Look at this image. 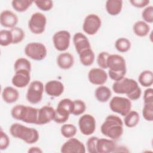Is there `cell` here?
I'll list each match as a JSON object with an SVG mask.
<instances>
[{"label": "cell", "instance_id": "cell-1", "mask_svg": "<svg viewBox=\"0 0 153 153\" xmlns=\"http://www.w3.org/2000/svg\"><path fill=\"white\" fill-rule=\"evenodd\" d=\"M112 90L117 94H126L130 100H137L142 94V90L137 82L125 77L115 81L112 85Z\"/></svg>", "mask_w": 153, "mask_h": 153}, {"label": "cell", "instance_id": "cell-2", "mask_svg": "<svg viewBox=\"0 0 153 153\" xmlns=\"http://www.w3.org/2000/svg\"><path fill=\"white\" fill-rule=\"evenodd\" d=\"M100 131L106 137L112 140H117L123 134V121L118 116L109 115L102 124Z\"/></svg>", "mask_w": 153, "mask_h": 153}, {"label": "cell", "instance_id": "cell-3", "mask_svg": "<svg viewBox=\"0 0 153 153\" xmlns=\"http://www.w3.org/2000/svg\"><path fill=\"white\" fill-rule=\"evenodd\" d=\"M108 75L114 81H118L124 78L127 69L126 60L119 54H109L107 60Z\"/></svg>", "mask_w": 153, "mask_h": 153}, {"label": "cell", "instance_id": "cell-4", "mask_svg": "<svg viewBox=\"0 0 153 153\" xmlns=\"http://www.w3.org/2000/svg\"><path fill=\"white\" fill-rule=\"evenodd\" d=\"M11 135L28 144L36 143L39 137L38 131L34 128L28 127L19 123H14L10 127Z\"/></svg>", "mask_w": 153, "mask_h": 153}, {"label": "cell", "instance_id": "cell-5", "mask_svg": "<svg viewBox=\"0 0 153 153\" xmlns=\"http://www.w3.org/2000/svg\"><path fill=\"white\" fill-rule=\"evenodd\" d=\"M38 113V109L24 105H17L11 111V115L14 119L35 124H36Z\"/></svg>", "mask_w": 153, "mask_h": 153}, {"label": "cell", "instance_id": "cell-6", "mask_svg": "<svg viewBox=\"0 0 153 153\" xmlns=\"http://www.w3.org/2000/svg\"><path fill=\"white\" fill-rule=\"evenodd\" d=\"M74 108V102L72 100L65 98L61 100L55 109V115L53 121L59 124H63L66 122L72 114Z\"/></svg>", "mask_w": 153, "mask_h": 153}, {"label": "cell", "instance_id": "cell-7", "mask_svg": "<svg viewBox=\"0 0 153 153\" xmlns=\"http://www.w3.org/2000/svg\"><path fill=\"white\" fill-rule=\"evenodd\" d=\"M26 56L32 60L40 61L44 59L47 54V48L41 42H33L27 44L25 47Z\"/></svg>", "mask_w": 153, "mask_h": 153}, {"label": "cell", "instance_id": "cell-8", "mask_svg": "<svg viewBox=\"0 0 153 153\" xmlns=\"http://www.w3.org/2000/svg\"><path fill=\"white\" fill-rule=\"evenodd\" d=\"M109 108L112 112L124 117L131 111V102L128 98L115 96L110 100Z\"/></svg>", "mask_w": 153, "mask_h": 153}, {"label": "cell", "instance_id": "cell-9", "mask_svg": "<svg viewBox=\"0 0 153 153\" xmlns=\"http://www.w3.org/2000/svg\"><path fill=\"white\" fill-rule=\"evenodd\" d=\"M44 91V86L41 81L35 80L31 82L26 93L27 100L31 104L39 103L42 99Z\"/></svg>", "mask_w": 153, "mask_h": 153}, {"label": "cell", "instance_id": "cell-10", "mask_svg": "<svg viewBox=\"0 0 153 153\" xmlns=\"http://www.w3.org/2000/svg\"><path fill=\"white\" fill-rule=\"evenodd\" d=\"M47 24L45 16L39 12L33 13L29 21L28 26L30 32L34 34H41L45 30Z\"/></svg>", "mask_w": 153, "mask_h": 153}, {"label": "cell", "instance_id": "cell-11", "mask_svg": "<svg viewBox=\"0 0 153 153\" xmlns=\"http://www.w3.org/2000/svg\"><path fill=\"white\" fill-rule=\"evenodd\" d=\"M102 21L100 18L95 14L87 15L83 22L82 29L84 32L89 35L96 34L101 27Z\"/></svg>", "mask_w": 153, "mask_h": 153}, {"label": "cell", "instance_id": "cell-12", "mask_svg": "<svg viewBox=\"0 0 153 153\" xmlns=\"http://www.w3.org/2000/svg\"><path fill=\"white\" fill-rule=\"evenodd\" d=\"M71 34L65 30L56 32L53 36V42L55 48L59 51H65L70 45Z\"/></svg>", "mask_w": 153, "mask_h": 153}, {"label": "cell", "instance_id": "cell-13", "mask_svg": "<svg viewBox=\"0 0 153 153\" xmlns=\"http://www.w3.org/2000/svg\"><path fill=\"white\" fill-rule=\"evenodd\" d=\"M78 126L82 134L85 136L91 135L96 130V120L90 114H87L82 115L78 120Z\"/></svg>", "mask_w": 153, "mask_h": 153}, {"label": "cell", "instance_id": "cell-14", "mask_svg": "<svg viewBox=\"0 0 153 153\" xmlns=\"http://www.w3.org/2000/svg\"><path fill=\"white\" fill-rule=\"evenodd\" d=\"M60 151L63 153H84L85 147L83 143L78 139L71 137L63 144Z\"/></svg>", "mask_w": 153, "mask_h": 153}, {"label": "cell", "instance_id": "cell-15", "mask_svg": "<svg viewBox=\"0 0 153 153\" xmlns=\"http://www.w3.org/2000/svg\"><path fill=\"white\" fill-rule=\"evenodd\" d=\"M108 75L102 68H93L88 74V79L91 84L97 85H103L108 80Z\"/></svg>", "mask_w": 153, "mask_h": 153}, {"label": "cell", "instance_id": "cell-16", "mask_svg": "<svg viewBox=\"0 0 153 153\" xmlns=\"http://www.w3.org/2000/svg\"><path fill=\"white\" fill-rule=\"evenodd\" d=\"M30 71L25 69H21L15 71L11 82L13 85L17 88H23L26 87L30 80Z\"/></svg>", "mask_w": 153, "mask_h": 153}, {"label": "cell", "instance_id": "cell-17", "mask_svg": "<svg viewBox=\"0 0 153 153\" xmlns=\"http://www.w3.org/2000/svg\"><path fill=\"white\" fill-rule=\"evenodd\" d=\"M55 115V109L48 105L44 106L38 109L37 125H44L47 124L54 120Z\"/></svg>", "mask_w": 153, "mask_h": 153}, {"label": "cell", "instance_id": "cell-18", "mask_svg": "<svg viewBox=\"0 0 153 153\" xmlns=\"http://www.w3.org/2000/svg\"><path fill=\"white\" fill-rule=\"evenodd\" d=\"M18 20L17 15L11 11L8 10H4L0 14V23L4 27L12 29L16 27Z\"/></svg>", "mask_w": 153, "mask_h": 153}, {"label": "cell", "instance_id": "cell-19", "mask_svg": "<svg viewBox=\"0 0 153 153\" xmlns=\"http://www.w3.org/2000/svg\"><path fill=\"white\" fill-rule=\"evenodd\" d=\"M44 90L50 96L59 97L64 91V85L58 80H51L45 84Z\"/></svg>", "mask_w": 153, "mask_h": 153}, {"label": "cell", "instance_id": "cell-20", "mask_svg": "<svg viewBox=\"0 0 153 153\" xmlns=\"http://www.w3.org/2000/svg\"><path fill=\"white\" fill-rule=\"evenodd\" d=\"M73 42L75 50L78 54L83 50L91 48L88 39L81 32H76L74 34L73 36Z\"/></svg>", "mask_w": 153, "mask_h": 153}, {"label": "cell", "instance_id": "cell-21", "mask_svg": "<svg viewBox=\"0 0 153 153\" xmlns=\"http://www.w3.org/2000/svg\"><path fill=\"white\" fill-rule=\"evenodd\" d=\"M96 149L97 153H110L116 151L117 145L112 139L99 138Z\"/></svg>", "mask_w": 153, "mask_h": 153}, {"label": "cell", "instance_id": "cell-22", "mask_svg": "<svg viewBox=\"0 0 153 153\" xmlns=\"http://www.w3.org/2000/svg\"><path fill=\"white\" fill-rule=\"evenodd\" d=\"M74 63V56L68 52L62 53L57 57V64L60 69H69L73 66Z\"/></svg>", "mask_w": 153, "mask_h": 153}, {"label": "cell", "instance_id": "cell-23", "mask_svg": "<svg viewBox=\"0 0 153 153\" xmlns=\"http://www.w3.org/2000/svg\"><path fill=\"white\" fill-rule=\"evenodd\" d=\"M2 97L5 102L7 103H13L18 100L19 97V93L15 88L11 86H7L2 90Z\"/></svg>", "mask_w": 153, "mask_h": 153}, {"label": "cell", "instance_id": "cell-24", "mask_svg": "<svg viewBox=\"0 0 153 153\" xmlns=\"http://www.w3.org/2000/svg\"><path fill=\"white\" fill-rule=\"evenodd\" d=\"M106 10L111 16L119 14L123 8V1L121 0H108L105 4Z\"/></svg>", "mask_w": 153, "mask_h": 153}, {"label": "cell", "instance_id": "cell-25", "mask_svg": "<svg viewBox=\"0 0 153 153\" xmlns=\"http://www.w3.org/2000/svg\"><path fill=\"white\" fill-rule=\"evenodd\" d=\"M94 96L99 102L104 103L110 99L112 96V92L109 88L102 85L96 89Z\"/></svg>", "mask_w": 153, "mask_h": 153}, {"label": "cell", "instance_id": "cell-26", "mask_svg": "<svg viewBox=\"0 0 153 153\" xmlns=\"http://www.w3.org/2000/svg\"><path fill=\"white\" fill-rule=\"evenodd\" d=\"M79 57L81 63L85 66L91 65L95 59L94 53L91 48L85 49L81 51L79 54Z\"/></svg>", "mask_w": 153, "mask_h": 153}, {"label": "cell", "instance_id": "cell-27", "mask_svg": "<svg viewBox=\"0 0 153 153\" xmlns=\"http://www.w3.org/2000/svg\"><path fill=\"white\" fill-rule=\"evenodd\" d=\"M133 30L136 35L139 37H144L149 33L150 26L144 21L139 20L134 24Z\"/></svg>", "mask_w": 153, "mask_h": 153}, {"label": "cell", "instance_id": "cell-28", "mask_svg": "<svg viewBox=\"0 0 153 153\" xmlns=\"http://www.w3.org/2000/svg\"><path fill=\"white\" fill-rule=\"evenodd\" d=\"M140 120V116L136 111H130L126 115L124 116V123L126 127L132 128L136 126Z\"/></svg>", "mask_w": 153, "mask_h": 153}, {"label": "cell", "instance_id": "cell-29", "mask_svg": "<svg viewBox=\"0 0 153 153\" xmlns=\"http://www.w3.org/2000/svg\"><path fill=\"white\" fill-rule=\"evenodd\" d=\"M138 81L145 87H149L153 84V73L150 70L142 71L139 75Z\"/></svg>", "mask_w": 153, "mask_h": 153}, {"label": "cell", "instance_id": "cell-30", "mask_svg": "<svg viewBox=\"0 0 153 153\" xmlns=\"http://www.w3.org/2000/svg\"><path fill=\"white\" fill-rule=\"evenodd\" d=\"M33 2L29 0H13L11 2V5L14 10L22 13L26 11Z\"/></svg>", "mask_w": 153, "mask_h": 153}, {"label": "cell", "instance_id": "cell-31", "mask_svg": "<svg viewBox=\"0 0 153 153\" xmlns=\"http://www.w3.org/2000/svg\"><path fill=\"white\" fill-rule=\"evenodd\" d=\"M115 47L120 53L127 52L131 48V42L126 38H119L115 42Z\"/></svg>", "mask_w": 153, "mask_h": 153}, {"label": "cell", "instance_id": "cell-32", "mask_svg": "<svg viewBox=\"0 0 153 153\" xmlns=\"http://www.w3.org/2000/svg\"><path fill=\"white\" fill-rule=\"evenodd\" d=\"M62 135L65 138L69 139L73 137L77 132L76 127L72 124H65L60 128Z\"/></svg>", "mask_w": 153, "mask_h": 153}, {"label": "cell", "instance_id": "cell-33", "mask_svg": "<svg viewBox=\"0 0 153 153\" xmlns=\"http://www.w3.org/2000/svg\"><path fill=\"white\" fill-rule=\"evenodd\" d=\"M10 32L12 35L13 44H17L21 42L25 38V33L24 30L19 27H14L10 29Z\"/></svg>", "mask_w": 153, "mask_h": 153}, {"label": "cell", "instance_id": "cell-34", "mask_svg": "<svg viewBox=\"0 0 153 153\" xmlns=\"http://www.w3.org/2000/svg\"><path fill=\"white\" fill-rule=\"evenodd\" d=\"M14 69L15 71L21 69L31 71V63L27 59L23 57L19 58L14 62Z\"/></svg>", "mask_w": 153, "mask_h": 153}, {"label": "cell", "instance_id": "cell-35", "mask_svg": "<svg viewBox=\"0 0 153 153\" xmlns=\"http://www.w3.org/2000/svg\"><path fill=\"white\" fill-rule=\"evenodd\" d=\"M12 35L10 30L3 29L0 31V44L1 46H8L12 44Z\"/></svg>", "mask_w": 153, "mask_h": 153}, {"label": "cell", "instance_id": "cell-36", "mask_svg": "<svg viewBox=\"0 0 153 153\" xmlns=\"http://www.w3.org/2000/svg\"><path fill=\"white\" fill-rule=\"evenodd\" d=\"M74 108L72 112V114L75 116L80 115L82 114L86 109V105L85 102L81 100L77 99L73 101Z\"/></svg>", "mask_w": 153, "mask_h": 153}, {"label": "cell", "instance_id": "cell-37", "mask_svg": "<svg viewBox=\"0 0 153 153\" xmlns=\"http://www.w3.org/2000/svg\"><path fill=\"white\" fill-rule=\"evenodd\" d=\"M142 115L145 120L148 121H153V103H144Z\"/></svg>", "mask_w": 153, "mask_h": 153}, {"label": "cell", "instance_id": "cell-38", "mask_svg": "<svg viewBox=\"0 0 153 153\" xmlns=\"http://www.w3.org/2000/svg\"><path fill=\"white\" fill-rule=\"evenodd\" d=\"M142 17L143 21L146 23H152L153 22V7L152 5L147 6L142 11Z\"/></svg>", "mask_w": 153, "mask_h": 153}, {"label": "cell", "instance_id": "cell-39", "mask_svg": "<svg viewBox=\"0 0 153 153\" xmlns=\"http://www.w3.org/2000/svg\"><path fill=\"white\" fill-rule=\"evenodd\" d=\"M109 56V54L106 51H102L98 54L97 57V63L100 68L103 69H108L107 60Z\"/></svg>", "mask_w": 153, "mask_h": 153}, {"label": "cell", "instance_id": "cell-40", "mask_svg": "<svg viewBox=\"0 0 153 153\" xmlns=\"http://www.w3.org/2000/svg\"><path fill=\"white\" fill-rule=\"evenodd\" d=\"M33 2L39 10L44 11H49L53 7V2L51 0L35 1Z\"/></svg>", "mask_w": 153, "mask_h": 153}, {"label": "cell", "instance_id": "cell-41", "mask_svg": "<svg viewBox=\"0 0 153 153\" xmlns=\"http://www.w3.org/2000/svg\"><path fill=\"white\" fill-rule=\"evenodd\" d=\"M99 137L96 136H92L87 141V151L89 153H97V149H96V145H97V142Z\"/></svg>", "mask_w": 153, "mask_h": 153}, {"label": "cell", "instance_id": "cell-42", "mask_svg": "<svg viewBox=\"0 0 153 153\" xmlns=\"http://www.w3.org/2000/svg\"><path fill=\"white\" fill-rule=\"evenodd\" d=\"M10 143V139L8 135L1 129V137H0V149L1 151L6 149Z\"/></svg>", "mask_w": 153, "mask_h": 153}, {"label": "cell", "instance_id": "cell-43", "mask_svg": "<svg viewBox=\"0 0 153 153\" xmlns=\"http://www.w3.org/2000/svg\"><path fill=\"white\" fill-rule=\"evenodd\" d=\"M144 103H153V89L152 88H146L143 93Z\"/></svg>", "mask_w": 153, "mask_h": 153}, {"label": "cell", "instance_id": "cell-44", "mask_svg": "<svg viewBox=\"0 0 153 153\" xmlns=\"http://www.w3.org/2000/svg\"><path fill=\"white\" fill-rule=\"evenodd\" d=\"M130 4L136 8H143L146 7L150 2L149 0H130Z\"/></svg>", "mask_w": 153, "mask_h": 153}, {"label": "cell", "instance_id": "cell-45", "mask_svg": "<svg viewBox=\"0 0 153 153\" xmlns=\"http://www.w3.org/2000/svg\"><path fill=\"white\" fill-rule=\"evenodd\" d=\"M28 152H30V153H41V152H42V151L39 147L32 146V147H30L28 149Z\"/></svg>", "mask_w": 153, "mask_h": 153}]
</instances>
